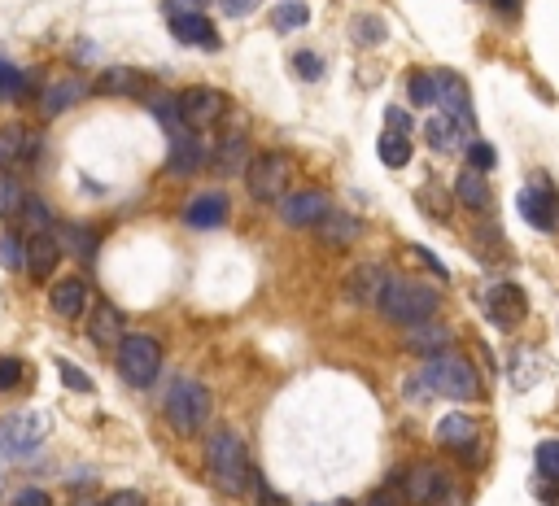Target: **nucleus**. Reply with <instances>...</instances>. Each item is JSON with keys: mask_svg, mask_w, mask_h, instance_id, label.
<instances>
[{"mask_svg": "<svg viewBox=\"0 0 559 506\" xmlns=\"http://www.w3.org/2000/svg\"><path fill=\"white\" fill-rule=\"evenodd\" d=\"M468 166H472V171H490V166H494V144L490 140H472L468 144Z\"/></svg>", "mask_w": 559, "mask_h": 506, "instance_id": "a19ab883", "label": "nucleus"}, {"mask_svg": "<svg viewBox=\"0 0 559 506\" xmlns=\"http://www.w3.org/2000/svg\"><path fill=\"white\" fill-rule=\"evenodd\" d=\"M411 253H415V262H424L428 271H437V275H442V280H446V267H442V258H433V253H428L424 245H411Z\"/></svg>", "mask_w": 559, "mask_h": 506, "instance_id": "3c124183", "label": "nucleus"}, {"mask_svg": "<svg viewBox=\"0 0 559 506\" xmlns=\"http://www.w3.org/2000/svg\"><path fill=\"white\" fill-rule=\"evenodd\" d=\"M166 424H171L180 437H193V432L210 419V393L201 380H188L180 376L171 384V393H166Z\"/></svg>", "mask_w": 559, "mask_h": 506, "instance_id": "39448f33", "label": "nucleus"}, {"mask_svg": "<svg viewBox=\"0 0 559 506\" xmlns=\"http://www.w3.org/2000/svg\"><path fill=\"white\" fill-rule=\"evenodd\" d=\"M359 506H402V498H398V493H389V489H380V493H372V498L359 502Z\"/></svg>", "mask_w": 559, "mask_h": 506, "instance_id": "5fc2aeb1", "label": "nucleus"}, {"mask_svg": "<svg viewBox=\"0 0 559 506\" xmlns=\"http://www.w3.org/2000/svg\"><path fill=\"white\" fill-rule=\"evenodd\" d=\"M516 206H520V214H525V223L529 227H538V232H559V192L551 188V179L546 175H538L533 179V188H525L516 197Z\"/></svg>", "mask_w": 559, "mask_h": 506, "instance_id": "9d476101", "label": "nucleus"}, {"mask_svg": "<svg viewBox=\"0 0 559 506\" xmlns=\"http://www.w3.org/2000/svg\"><path fill=\"white\" fill-rule=\"evenodd\" d=\"M319 240H328V245H354V240L363 236V219H354V214H337L332 210L324 223L315 227Z\"/></svg>", "mask_w": 559, "mask_h": 506, "instance_id": "cd10ccee", "label": "nucleus"}, {"mask_svg": "<svg viewBox=\"0 0 559 506\" xmlns=\"http://www.w3.org/2000/svg\"><path fill=\"white\" fill-rule=\"evenodd\" d=\"M424 136H428V144H433V153H455L459 140H463V131H459V123H450L446 114H433L424 123Z\"/></svg>", "mask_w": 559, "mask_h": 506, "instance_id": "7c9ffc66", "label": "nucleus"}, {"mask_svg": "<svg viewBox=\"0 0 559 506\" xmlns=\"http://www.w3.org/2000/svg\"><path fill=\"white\" fill-rule=\"evenodd\" d=\"M180 110H184L188 127L206 131V127H219L223 118L232 114V101H228V92H219V88H188V92H180Z\"/></svg>", "mask_w": 559, "mask_h": 506, "instance_id": "1a4fd4ad", "label": "nucleus"}, {"mask_svg": "<svg viewBox=\"0 0 559 506\" xmlns=\"http://www.w3.org/2000/svg\"><path fill=\"white\" fill-rule=\"evenodd\" d=\"M293 175H297V166L293 158L284 149H263V153H254V162H249V171H245V184H249V197L254 201H280L289 197V188H293Z\"/></svg>", "mask_w": 559, "mask_h": 506, "instance_id": "20e7f679", "label": "nucleus"}, {"mask_svg": "<svg viewBox=\"0 0 559 506\" xmlns=\"http://www.w3.org/2000/svg\"><path fill=\"white\" fill-rule=\"evenodd\" d=\"M206 162H210V144L193 127H188L184 136H175L171 149H166V171H171V175H184L188 179V175H197Z\"/></svg>", "mask_w": 559, "mask_h": 506, "instance_id": "4468645a", "label": "nucleus"}, {"mask_svg": "<svg viewBox=\"0 0 559 506\" xmlns=\"http://www.w3.org/2000/svg\"><path fill=\"white\" fill-rule=\"evenodd\" d=\"M53 432V419L44 411H22L0 419V459H22V454L40 450Z\"/></svg>", "mask_w": 559, "mask_h": 506, "instance_id": "423d86ee", "label": "nucleus"}, {"mask_svg": "<svg viewBox=\"0 0 559 506\" xmlns=\"http://www.w3.org/2000/svg\"><path fill=\"white\" fill-rule=\"evenodd\" d=\"M258 5H263V0H223V14L228 18H249Z\"/></svg>", "mask_w": 559, "mask_h": 506, "instance_id": "8fccbe9b", "label": "nucleus"}, {"mask_svg": "<svg viewBox=\"0 0 559 506\" xmlns=\"http://www.w3.org/2000/svg\"><path fill=\"white\" fill-rule=\"evenodd\" d=\"M293 70L302 75L306 83H315V79H324V57H315V53H293Z\"/></svg>", "mask_w": 559, "mask_h": 506, "instance_id": "ea45409f", "label": "nucleus"}, {"mask_svg": "<svg viewBox=\"0 0 559 506\" xmlns=\"http://www.w3.org/2000/svg\"><path fill=\"white\" fill-rule=\"evenodd\" d=\"M271 22H276V31H297L311 22V9L302 5V0H284V5L271 14Z\"/></svg>", "mask_w": 559, "mask_h": 506, "instance_id": "72a5a7b5", "label": "nucleus"}, {"mask_svg": "<svg viewBox=\"0 0 559 506\" xmlns=\"http://www.w3.org/2000/svg\"><path fill=\"white\" fill-rule=\"evenodd\" d=\"M424 384L428 393H437V397H450V402H468V397H477L481 393V376H477V367L468 363V358H459V354H437V358H428L424 371L415 376Z\"/></svg>", "mask_w": 559, "mask_h": 506, "instance_id": "f03ea898", "label": "nucleus"}, {"mask_svg": "<svg viewBox=\"0 0 559 506\" xmlns=\"http://www.w3.org/2000/svg\"><path fill=\"white\" fill-rule=\"evenodd\" d=\"M62 240H57L53 232H44V236H31L27 240V271H31V280H40V284H49L53 280V271H57V262H62Z\"/></svg>", "mask_w": 559, "mask_h": 506, "instance_id": "a211bd4d", "label": "nucleus"}, {"mask_svg": "<svg viewBox=\"0 0 559 506\" xmlns=\"http://www.w3.org/2000/svg\"><path fill=\"white\" fill-rule=\"evenodd\" d=\"M228 214H232V201L223 197V192H201V197H193L184 206L180 219L188 227H197V232H210V227H223L228 223Z\"/></svg>", "mask_w": 559, "mask_h": 506, "instance_id": "f3484780", "label": "nucleus"}, {"mask_svg": "<svg viewBox=\"0 0 559 506\" xmlns=\"http://www.w3.org/2000/svg\"><path fill=\"white\" fill-rule=\"evenodd\" d=\"M385 123L394 127V131H411V114L398 110V105H389V110H385Z\"/></svg>", "mask_w": 559, "mask_h": 506, "instance_id": "603ef678", "label": "nucleus"}, {"mask_svg": "<svg viewBox=\"0 0 559 506\" xmlns=\"http://www.w3.org/2000/svg\"><path fill=\"white\" fill-rule=\"evenodd\" d=\"M254 502H258V506H289V502H284V498H280V493H276V489H271V485H267V480H263V476H258V480H254Z\"/></svg>", "mask_w": 559, "mask_h": 506, "instance_id": "49530a36", "label": "nucleus"}, {"mask_svg": "<svg viewBox=\"0 0 559 506\" xmlns=\"http://www.w3.org/2000/svg\"><path fill=\"white\" fill-rule=\"evenodd\" d=\"M249 136H245V127H232V131H223L219 144L210 149V166L219 175H236V171H249Z\"/></svg>", "mask_w": 559, "mask_h": 506, "instance_id": "2eb2a0df", "label": "nucleus"}, {"mask_svg": "<svg viewBox=\"0 0 559 506\" xmlns=\"http://www.w3.org/2000/svg\"><path fill=\"white\" fill-rule=\"evenodd\" d=\"M171 22V35L188 48H206V53H214L219 48V27L206 18V14H180V18H166Z\"/></svg>", "mask_w": 559, "mask_h": 506, "instance_id": "6ab92c4d", "label": "nucleus"}, {"mask_svg": "<svg viewBox=\"0 0 559 506\" xmlns=\"http://www.w3.org/2000/svg\"><path fill=\"white\" fill-rule=\"evenodd\" d=\"M472 249L481 253V262H498L507 253V236L494 223H477L472 227Z\"/></svg>", "mask_w": 559, "mask_h": 506, "instance_id": "2f4dec72", "label": "nucleus"}, {"mask_svg": "<svg viewBox=\"0 0 559 506\" xmlns=\"http://www.w3.org/2000/svg\"><path fill=\"white\" fill-rule=\"evenodd\" d=\"M92 92H101V96H140L145 92V75L132 70V66H110L97 83H92Z\"/></svg>", "mask_w": 559, "mask_h": 506, "instance_id": "a878e982", "label": "nucleus"}, {"mask_svg": "<svg viewBox=\"0 0 559 506\" xmlns=\"http://www.w3.org/2000/svg\"><path fill=\"white\" fill-rule=\"evenodd\" d=\"M18 384H22V363L14 354H0V393L18 389Z\"/></svg>", "mask_w": 559, "mask_h": 506, "instance_id": "37998d69", "label": "nucleus"}, {"mask_svg": "<svg viewBox=\"0 0 559 506\" xmlns=\"http://www.w3.org/2000/svg\"><path fill=\"white\" fill-rule=\"evenodd\" d=\"M9 506H53V498H49L44 489H18V493H14V502H9Z\"/></svg>", "mask_w": 559, "mask_h": 506, "instance_id": "de8ad7c7", "label": "nucleus"}, {"mask_svg": "<svg viewBox=\"0 0 559 506\" xmlns=\"http://www.w3.org/2000/svg\"><path fill=\"white\" fill-rule=\"evenodd\" d=\"M485 310H490V319H494V328H520L529 315V297H525V288L520 284H494L490 293H485Z\"/></svg>", "mask_w": 559, "mask_h": 506, "instance_id": "ddd939ff", "label": "nucleus"}, {"mask_svg": "<svg viewBox=\"0 0 559 506\" xmlns=\"http://www.w3.org/2000/svg\"><path fill=\"white\" fill-rule=\"evenodd\" d=\"M332 214V197L319 188H297L280 201V219L289 227H319Z\"/></svg>", "mask_w": 559, "mask_h": 506, "instance_id": "f8f14e48", "label": "nucleus"}, {"mask_svg": "<svg viewBox=\"0 0 559 506\" xmlns=\"http://www.w3.org/2000/svg\"><path fill=\"white\" fill-rule=\"evenodd\" d=\"M97 57V44L92 40H79V48H75V62H92Z\"/></svg>", "mask_w": 559, "mask_h": 506, "instance_id": "13d9d810", "label": "nucleus"}, {"mask_svg": "<svg viewBox=\"0 0 559 506\" xmlns=\"http://www.w3.org/2000/svg\"><path fill=\"white\" fill-rule=\"evenodd\" d=\"M149 110L153 118L166 127V136H184L188 123H184V110H180V96H171V92H158V96H149Z\"/></svg>", "mask_w": 559, "mask_h": 506, "instance_id": "c756f323", "label": "nucleus"}, {"mask_svg": "<svg viewBox=\"0 0 559 506\" xmlns=\"http://www.w3.org/2000/svg\"><path fill=\"white\" fill-rule=\"evenodd\" d=\"M376 153H380V162H385L389 171H402V166L411 162V140H407V131L385 127V131H380V140H376Z\"/></svg>", "mask_w": 559, "mask_h": 506, "instance_id": "c85d7f7f", "label": "nucleus"}, {"mask_svg": "<svg viewBox=\"0 0 559 506\" xmlns=\"http://www.w3.org/2000/svg\"><path fill=\"white\" fill-rule=\"evenodd\" d=\"M437 441L450 445V450H472V441H477V424H472V415L437 419Z\"/></svg>", "mask_w": 559, "mask_h": 506, "instance_id": "bb28decb", "label": "nucleus"}, {"mask_svg": "<svg viewBox=\"0 0 559 506\" xmlns=\"http://www.w3.org/2000/svg\"><path fill=\"white\" fill-rule=\"evenodd\" d=\"M105 506H145V498H140V493H114Z\"/></svg>", "mask_w": 559, "mask_h": 506, "instance_id": "6e6d98bb", "label": "nucleus"}, {"mask_svg": "<svg viewBox=\"0 0 559 506\" xmlns=\"http://www.w3.org/2000/svg\"><path fill=\"white\" fill-rule=\"evenodd\" d=\"M83 301H88V288H83V280H75V275H66V280H57L49 288V306H53V315H62V319H79Z\"/></svg>", "mask_w": 559, "mask_h": 506, "instance_id": "b1692460", "label": "nucleus"}, {"mask_svg": "<svg viewBox=\"0 0 559 506\" xmlns=\"http://www.w3.org/2000/svg\"><path fill=\"white\" fill-rule=\"evenodd\" d=\"M14 83H18V70L5 62V57H0V92H9L14 96Z\"/></svg>", "mask_w": 559, "mask_h": 506, "instance_id": "864d4df0", "label": "nucleus"}, {"mask_svg": "<svg viewBox=\"0 0 559 506\" xmlns=\"http://www.w3.org/2000/svg\"><path fill=\"white\" fill-rule=\"evenodd\" d=\"M66 245H75L79 258H92V249H97V232H83V227H66L62 249H66Z\"/></svg>", "mask_w": 559, "mask_h": 506, "instance_id": "79ce46f5", "label": "nucleus"}, {"mask_svg": "<svg viewBox=\"0 0 559 506\" xmlns=\"http://www.w3.org/2000/svg\"><path fill=\"white\" fill-rule=\"evenodd\" d=\"M118 376L127 384H136V389H149L153 380H158L162 371V345L153 341V336H123L118 341Z\"/></svg>", "mask_w": 559, "mask_h": 506, "instance_id": "0eeeda50", "label": "nucleus"}, {"mask_svg": "<svg viewBox=\"0 0 559 506\" xmlns=\"http://www.w3.org/2000/svg\"><path fill=\"white\" fill-rule=\"evenodd\" d=\"M35 88H40V70H22L18 83H14V96H18V101H27Z\"/></svg>", "mask_w": 559, "mask_h": 506, "instance_id": "09e8293b", "label": "nucleus"}, {"mask_svg": "<svg viewBox=\"0 0 559 506\" xmlns=\"http://www.w3.org/2000/svg\"><path fill=\"white\" fill-rule=\"evenodd\" d=\"M407 349L411 354H424V358H437V354H446V345H450V328L446 323H433V319H424V323H415V328H407Z\"/></svg>", "mask_w": 559, "mask_h": 506, "instance_id": "412c9836", "label": "nucleus"}, {"mask_svg": "<svg viewBox=\"0 0 559 506\" xmlns=\"http://www.w3.org/2000/svg\"><path fill=\"white\" fill-rule=\"evenodd\" d=\"M433 105H437V114H446L450 123H459L463 136L472 131V92L455 70H437L433 75Z\"/></svg>", "mask_w": 559, "mask_h": 506, "instance_id": "6e6552de", "label": "nucleus"}, {"mask_svg": "<svg viewBox=\"0 0 559 506\" xmlns=\"http://www.w3.org/2000/svg\"><path fill=\"white\" fill-rule=\"evenodd\" d=\"M70 506H105V502H97V498H75Z\"/></svg>", "mask_w": 559, "mask_h": 506, "instance_id": "052dcab7", "label": "nucleus"}, {"mask_svg": "<svg viewBox=\"0 0 559 506\" xmlns=\"http://www.w3.org/2000/svg\"><path fill=\"white\" fill-rule=\"evenodd\" d=\"M350 35L359 44H380V40H385V22H380V18H354L350 22Z\"/></svg>", "mask_w": 559, "mask_h": 506, "instance_id": "58836bf2", "label": "nucleus"}, {"mask_svg": "<svg viewBox=\"0 0 559 506\" xmlns=\"http://www.w3.org/2000/svg\"><path fill=\"white\" fill-rule=\"evenodd\" d=\"M494 5L503 18H520V5H525V0H494Z\"/></svg>", "mask_w": 559, "mask_h": 506, "instance_id": "4d7b16f0", "label": "nucleus"}, {"mask_svg": "<svg viewBox=\"0 0 559 506\" xmlns=\"http://www.w3.org/2000/svg\"><path fill=\"white\" fill-rule=\"evenodd\" d=\"M92 83L88 79H53V83H44V92H40V110L57 118V114H66L70 105H79L83 96H88Z\"/></svg>", "mask_w": 559, "mask_h": 506, "instance_id": "aec40b11", "label": "nucleus"}, {"mask_svg": "<svg viewBox=\"0 0 559 506\" xmlns=\"http://www.w3.org/2000/svg\"><path fill=\"white\" fill-rule=\"evenodd\" d=\"M0 267H5V271H22V267H27V240H18L14 232L0 236Z\"/></svg>", "mask_w": 559, "mask_h": 506, "instance_id": "f704fd0d", "label": "nucleus"}, {"mask_svg": "<svg viewBox=\"0 0 559 506\" xmlns=\"http://www.w3.org/2000/svg\"><path fill=\"white\" fill-rule=\"evenodd\" d=\"M542 498H546V506H559V485H551V489L542 493Z\"/></svg>", "mask_w": 559, "mask_h": 506, "instance_id": "bf43d9fd", "label": "nucleus"}, {"mask_svg": "<svg viewBox=\"0 0 559 506\" xmlns=\"http://www.w3.org/2000/svg\"><path fill=\"white\" fill-rule=\"evenodd\" d=\"M22 210H27V192H22V184L14 175H0V219L14 223V219H22Z\"/></svg>", "mask_w": 559, "mask_h": 506, "instance_id": "473e14b6", "label": "nucleus"}, {"mask_svg": "<svg viewBox=\"0 0 559 506\" xmlns=\"http://www.w3.org/2000/svg\"><path fill=\"white\" fill-rule=\"evenodd\" d=\"M40 153V136L27 127H5L0 131V166H14V162H35Z\"/></svg>", "mask_w": 559, "mask_h": 506, "instance_id": "5701e85b", "label": "nucleus"}, {"mask_svg": "<svg viewBox=\"0 0 559 506\" xmlns=\"http://www.w3.org/2000/svg\"><path fill=\"white\" fill-rule=\"evenodd\" d=\"M22 223H27L35 236H44V232H53V210L44 206L40 197H27V210H22Z\"/></svg>", "mask_w": 559, "mask_h": 506, "instance_id": "c9c22d12", "label": "nucleus"}, {"mask_svg": "<svg viewBox=\"0 0 559 506\" xmlns=\"http://www.w3.org/2000/svg\"><path fill=\"white\" fill-rule=\"evenodd\" d=\"M206 476H210V485L219 493H228V498L254 493L258 472H254V463H249V450H245L236 428H214L206 437Z\"/></svg>", "mask_w": 559, "mask_h": 506, "instance_id": "f257e3e1", "label": "nucleus"}, {"mask_svg": "<svg viewBox=\"0 0 559 506\" xmlns=\"http://www.w3.org/2000/svg\"><path fill=\"white\" fill-rule=\"evenodd\" d=\"M455 197H459V206H468V210H477V214H485L494 206V192H490V184H485V175L481 171H459V179H455Z\"/></svg>", "mask_w": 559, "mask_h": 506, "instance_id": "393cba45", "label": "nucleus"}, {"mask_svg": "<svg viewBox=\"0 0 559 506\" xmlns=\"http://www.w3.org/2000/svg\"><path fill=\"white\" fill-rule=\"evenodd\" d=\"M533 459H538L542 480H555L559 485V441H542L538 450H533Z\"/></svg>", "mask_w": 559, "mask_h": 506, "instance_id": "4c0bfd02", "label": "nucleus"}, {"mask_svg": "<svg viewBox=\"0 0 559 506\" xmlns=\"http://www.w3.org/2000/svg\"><path fill=\"white\" fill-rule=\"evenodd\" d=\"M88 332H92V341L97 345H114L123 341V310L114 306V301H97L92 306V315H88Z\"/></svg>", "mask_w": 559, "mask_h": 506, "instance_id": "4be33fe9", "label": "nucleus"}, {"mask_svg": "<svg viewBox=\"0 0 559 506\" xmlns=\"http://www.w3.org/2000/svg\"><path fill=\"white\" fill-rule=\"evenodd\" d=\"M53 367H57V376H62V384L70 393H92V380H88V371H79L70 358H53Z\"/></svg>", "mask_w": 559, "mask_h": 506, "instance_id": "e433bc0d", "label": "nucleus"}, {"mask_svg": "<svg viewBox=\"0 0 559 506\" xmlns=\"http://www.w3.org/2000/svg\"><path fill=\"white\" fill-rule=\"evenodd\" d=\"M437 306H442V293H437V288H428V284H420V280H389L385 297H380L385 319L398 323V328H415V323L433 319Z\"/></svg>", "mask_w": 559, "mask_h": 506, "instance_id": "7ed1b4c3", "label": "nucleus"}, {"mask_svg": "<svg viewBox=\"0 0 559 506\" xmlns=\"http://www.w3.org/2000/svg\"><path fill=\"white\" fill-rule=\"evenodd\" d=\"M385 284H389L385 267H376V262H359V267L346 275V297L354 301V306H380Z\"/></svg>", "mask_w": 559, "mask_h": 506, "instance_id": "dca6fc26", "label": "nucleus"}, {"mask_svg": "<svg viewBox=\"0 0 559 506\" xmlns=\"http://www.w3.org/2000/svg\"><path fill=\"white\" fill-rule=\"evenodd\" d=\"M402 498L420 502V506H442L446 498H459V493L446 485V476L437 472V463H415L411 472L402 476Z\"/></svg>", "mask_w": 559, "mask_h": 506, "instance_id": "9b49d317", "label": "nucleus"}, {"mask_svg": "<svg viewBox=\"0 0 559 506\" xmlns=\"http://www.w3.org/2000/svg\"><path fill=\"white\" fill-rule=\"evenodd\" d=\"M411 105H433V75L428 70L411 75Z\"/></svg>", "mask_w": 559, "mask_h": 506, "instance_id": "c03bdc74", "label": "nucleus"}, {"mask_svg": "<svg viewBox=\"0 0 559 506\" xmlns=\"http://www.w3.org/2000/svg\"><path fill=\"white\" fill-rule=\"evenodd\" d=\"M210 0H162L166 18H180V14H206Z\"/></svg>", "mask_w": 559, "mask_h": 506, "instance_id": "a18cd8bd", "label": "nucleus"}]
</instances>
